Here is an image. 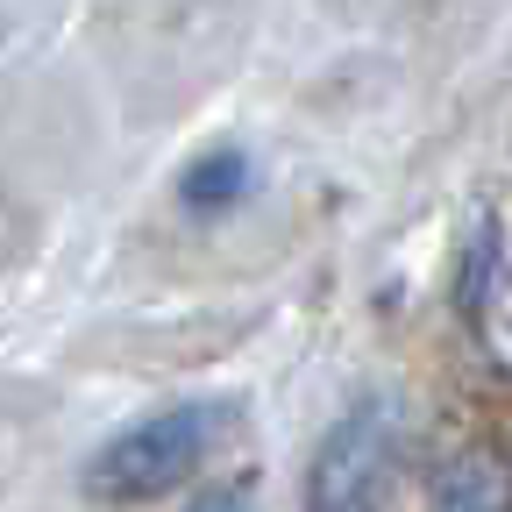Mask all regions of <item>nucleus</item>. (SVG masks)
Segmentation results:
<instances>
[{
  "instance_id": "obj_3",
  "label": "nucleus",
  "mask_w": 512,
  "mask_h": 512,
  "mask_svg": "<svg viewBox=\"0 0 512 512\" xmlns=\"http://www.w3.org/2000/svg\"><path fill=\"white\" fill-rule=\"evenodd\" d=\"M434 505L441 512H512V484L491 456H456L434 477Z\"/></svg>"
},
{
  "instance_id": "obj_4",
  "label": "nucleus",
  "mask_w": 512,
  "mask_h": 512,
  "mask_svg": "<svg viewBox=\"0 0 512 512\" xmlns=\"http://www.w3.org/2000/svg\"><path fill=\"white\" fill-rule=\"evenodd\" d=\"M242 192H249V157L242 150H214L200 164H185V178H178V200L192 214H221V207L242 200Z\"/></svg>"
},
{
  "instance_id": "obj_5",
  "label": "nucleus",
  "mask_w": 512,
  "mask_h": 512,
  "mask_svg": "<svg viewBox=\"0 0 512 512\" xmlns=\"http://www.w3.org/2000/svg\"><path fill=\"white\" fill-rule=\"evenodd\" d=\"M185 512H249V484H235V491H214V498L185 505Z\"/></svg>"
},
{
  "instance_id": "obj_2",
  "label": "nucleus",
  "mask_w": 512,
  "mask_h": 512,
  "mask_svg": "<svg viewBox=\"0 0 512 512\" xmlns=\"http://www.w3.org/2000/svg\"><path fill=\"white\" fill-rule=\"evenodd\" d=\"M377 470V413L363 406L356 420H342V434L320 448L313 470V512H349L363 498V477Z\"/></svg>"
},
{
  "instance_id": "obj_1",
  "label": "nucleus",
  "mask_w": 512,
  "mask_h": 512,
  "mask_svg": "<svg viewBox=\"0 0 512 512\" xmlns=\"http://www.w3.org/2000/svg\"><path fill=\"white\" fill-rule=\"evenodd\" d=\"M228 427H235V413L221 399H178V406H164V413H150L136 427H121L107 448H93L86 498H100V505H143V498L178 491L221 448Z\"/></svg>"
}]
</instances>
